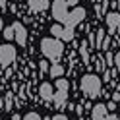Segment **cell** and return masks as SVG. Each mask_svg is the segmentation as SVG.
<instances>
[{
    "mask_svg": "<svg viewBox=\"0 0 120 120\" xmlns=\"http://www.w3.org/2000/svg\"><path fill=\"white\" fill-rule=\"evenodd\" d=\"M41 50L47 60H50L52 64L58 62L64 54V45L60 39H54V37H47V39L41 41Z\"/></svg>",
    "mask_w": 120,
    "mask_h": 120,
    "instance_id": "6da1fadb",
    "label": "cell"
},
{
    "mask_svg": "<svg viewBox=\"0 0 120 120\" xmlns=\"http://www.w3.org/2000/svg\"><path fill=\"white\" fill-rule=\"evenodd\" d=\"M79 87H81V91H83L89 99L101 97V91H103L101 79H99V76H95V74H87V76H83L81 81H79Z\"/></svg>",
    "mask_w": 120,
    "mask_h": 120,
    "instance_id": "7a4b0ae2",
    "label": "cell"
},
{
    "mask_svg": "<svg viewBox=\"0 0 120 120\" xmlns=\"http://www.w3.org/2000/svg\"><path fill=\"white\" fill-rule=\"evenodd\" d=\"M78 6V0H54L52 2V18H54L58 23L64 25L68 14L72 12L70 8H76Z\"/></svg>",
    "mask_w": 120,
    "mask_h": 120,
    "instance_id": "3957f363",
    "label": "cell"
},
{
    "mask_svg": "<svg viewBox=\"0 0 120 120\" xmlns=\"http://www.w3.org/2000/svg\"><path fill=\"white\" fill-rule=\"evenodd\" d=\"M68 87H70L68 79H62V78L56 79V91H54V95H52V103H54V107L58 110L64 107L66 101H68Z\"/></svg>",
    "mask_w": 120,
    "mask_h": 120,
    "instance_id": "277c9868",
    "label": "cell"
},
{
    "mask_svg": "<svg viewBox=\"0 0 120 120\" xmlns=\"http://www.w3.org/2000/svg\"><path fill=\"white\" fill-rule=\"evenodd\" d=\"M50 33H52L54 39L66 41V43L74 41V29H72V27H64L62 23H54V25L50 27Z\"/></svg>",
    "mask_w": 120,
    "mask_h": 120,
    "instance_id": "5b68a950",
    "label": "cell"
},
{
    "mask_svg": "<svg viewBox=\"0 0 120 120\" xmlns=\"http://www.w3.org/2000/svg\"><path fill=\"white\" fill-rule=\"evenodd\" d=\"M16 60V49L12 45H0V66L8 68L10 64H14Z\"/></svg>",
    "mask_w": 120,
    "mask_h": 120,
    "instance_id": "8992f818",
    "label": "cell"
},
{
    "mask_svg": "<svg viewBox=\"0 0 120 120\" xmlns=\"http://www.w3.org/2000/svg\"><path fill=\"white\" fill-rule=\"evenodd\" d=\"M105 19H107V31H109V35H114L118 31V27H120V12H109Z\"/></svg>",
    "mask_w": 120,
    "mask_h": 120,
    "instance_id": "52a82bcc",
    "label": "cell"
},
{
    "mask_svg": "<svg viewBox=\"0 0 120 120\" xmlns=\"http://www.w3.org/2000/svg\"><path fill=\"white\" fill-rule=\"evenodd\" d=\"M12 27H14V39L18 41V45L25 47V45H27V29L21 25L19 21H16V23H14Z\"/></svg>",
    "mask_w": 120,
    "mask_h": 120,
    "instance_id": "ba28073f",
    "label": "cell"
},
{
    "mask_svg": "<svg viewBox=\"0 0 120 120\" xmlns=\"http://www.w3.org/2000/svg\"><path fill=\"white\" fill-rule=\"evenodd\" d=\"M29 2V8H31V12L33 14H39V12H45L49 8V0H27Z\"/></svg>",
    "mask_w": 120,
    "mask_h": 120,
    "instance_id": "9c48e42d",
    "label": "cell"
},
{
    "mask_svg": "<svg viewBox=\"0 0 120 120\" xmlns=\"http://www.w3.org/2000/svg\"><path fill=\"white\" fill-rule=\"evenodd\" d=\"M107 114H109V110L105 105H95L91 110V120H107Z\"/></svg>",
    "mask_w": 120,
    "mask_h": 120,
    "instance_id": "30bf717a",
    "label": "cell"
},
{
    "mask_svg": "<svg viewBox=\"0 0 120 120\" xmlns=\"http://www.w3.org/2000/svg\"><path fill=\"white\" fill-rule=\"evenodd\" d=\"M39 95L43 101H52V95H54V91H52V85L50 83H43L41 89H39Z\"/></svg>",
    "mask_w": 120,
    "mask_h": 120,
    "instance_id": "8fae6325",
    "label": "cell"
},
{
    "mask_svg": "<svg viewBox=\"0 0 120 120\" xmlns=\"http://www.w3.org/2000/svg\"><path fill=\"white\" fill-rule=\"evenodd\" d=\"M79 54H81V58H83V66H89L91 64V56H89V45H87V41H83L79 45Z\"/></svg>",
    "mask_w": 120,
    "mask_h": 120,
    "instance_id": "7c38bea8",
    "label": "cell"
},
{
    "mask_svg": "<svg viewBox=\"0 0 120 120\" xmlns=\"http://www.w3.org/2000/svg\"><path fill=\"white\" fill-rule=\"evenodd\" d=\"M49 74H50V78H62V76H64V66L58 64V62H54V64L49 68Z\"/></svg>",
    "mask_w": 120,
    "mask_h": 120,
    "instance_id": "4fadbf2b",
    "label": "cell"
},
{
    "mask_svg": "<svg viewBox=\"0 0 120 120\" xmlns=\"http://www.w3.org/2000/svg\"><path fill=\"white\" fill-rule=\"evenodd\" d=\"M103 39H105V29H99V31H95V50H101Z\"/></svg>",
    "mask_w": 120,
    "mask_h": 120,
    "instance_id": "5bb4252c",
    "label": "cell"
},
{
    "mask_svg": "<svg viewBox=\"0 0 120 120\" xmlns=\"http://www.w3.org/2000/svg\"><path fill=\"white\" fill-rule=\"evenodd\" d=\"M95 68H97V72H99V74H103L105 70H107V66H105V58H103L101 54L95 58Z\"/></svg>",
    "mask_w": 120,
    "mask_h": 120,
    "instance_id": "9a60e30c",
    "label": "cell"
},
{
    "mask_svg": "<svg viewBox=\"0 0 120 120\" xmlns=\"http://www.w3.org/2000/svg\"><path fill=\"white\" fill-rule=\"evenodd\" d=\"M103 58H105V66H107V68H112V66H114V54H112L110 50H107V54Z\"/></svg>",
    "mask_w": 120,
    "mask_h": 120,
    "instance_id": "2e32d148",
    "label": "cell"
},
{
    "mask_svg": "<svg viewBox=\"0 0 120 120\" xmlns=\"http://www.w3.org/2000/svg\"><path fill=\"white\" fill-rule=\"evenodd\" d=\"M2 35H4V39H6V41H12V39H14V27H12V25H10V27H6L4 31H2Z\"/></svg>",
    "mask_w": 120,
    "mask_h": 120,
    "instance_id": "e0dca14e",
    "label": "cell"
},
{
    "mask_svg": "<svg viewBox=\"0 0 120 120\" xmlns=\"http://www.w3.org/2000/svg\"><path fill=\"white\" fill-rule=\"evenodd\" d=\"M49 68H50V66H49V60H41V62H39V70H41V74H47Z\"/></svg>",
    "mask_w": 120,
    "mask_h": 120,
    "instance_id": "ac0fdd59",
    "label": "cell"
},
{
    "mask_svg": "<svg viewBox=\"0 0 120 120\" xmlns=\"http://www.w3.org/2000/svg\"><path fill=\"white\" fill-rule=\"evenodd\" d=\"M112 47V43H110V37H107V35H105V39H103V45H101V49L103 50H109Z\"/></svg>",
    "mask_w": 120,
    "mask_h": 120,
    "instance_id": "d6986e66",
    "label": "cell"
},
{
    "mask_svg": "<svg viewBox=\"0 0 120 120\" xmlns=\"http://www.w3.org/2000/svg\"><path fill=\"white\" fill-rule=\"evenodd\" d=\"M23 120H43V118L37 114V112H27V114L23 116Z\"/></svg>",
    "mask_w": 120,
    "mask_h": 120,
    "instance_id": "ffe728a7",
    "label": "cell"
},
{
    "mask_svg": "<svg viewBox=\"0 0 120 120\" xmlns=\"http://www.w3.org/2000/svg\"><path fill=\"white\" fill-rule=\"evenodd\" d=\"M114 64H116V72H120V50L114 54Z\"/></svg>",
    "mask_w": 120,
    "mask_h": 120,
    "instance_id": "44dd1931",
    "label": "cell"
},
{
    "mask_svg": "<svg viewBox=\"0 0 120 120\" xmlns=\"http://www.w3.org/2000/svg\"><path fill=\"white\" fill-rule=\"evenodd\" d=\"M50 120H68V116L66 114H56V116H52Z\"/></svg>",
    "mask_w": 120,
    "mask_h": 120,
    "instance_id": "7402d4cb",
    "label": "cell"
},
{
    "mask_svg": "<svg viewBox=\"0 0 120 120\" xmlns=\"http://www.w3.org/2000/svg\"><path fill=\"white\" fill-rule=\"evenodd\" d=\"M105 107H107V110H114V109H116V103H114V101H112V103H107Z\"/></svg>",
    "mask_w": 120,
    "mask_h": 120,
    "instance_id": "603a6c76",
    "label": "cell"
},
{
    "mask_svg": "<svg viewBox=\"0 0 120 120\" xmlns=\"http://www.w3.org/2000/svg\"><path fill=\"white\" fill-rule=\"evenodd\" d=\"M112 101L118 103V101H120V93H114V95H112Z\"/></svg>",
    "mask_w": 120,
    "mask_h": 120,
    "instance_id": "cb8c5ba5",
    "label": "cell"
},
{
    "mask_svg": "<svg viewBox=\"0 0 120 120\" xmlns=\"http://www.w3.org/2000/svg\"><path fill=\"white\" fill-rule=\"evenodd\" d=\"M6 4H8L6 0H0V10H6Z\"/></svg>",
    "mask_w": 120,
    "mask_h": 120,
    "instance_id": "d4e9b609",
    "label": "cell"
},
{
    "mask_svg": "<svg viewBox=\"0 0 120 120\" xmlns=\"http://www.w3.org/2000/svg\"><path fill=\"white\" fill-rule=\"evenodd\" d=\"M2 27H4V23H2V18H0V31H2Z\"/></svg>",
    "mask_w": 120,
    "mask_h": 120,
    "instance_id": "484cf974",
    "label": "cell"
},
{
    "mask_svg": "<svg viewBox=\"0 0 120 120\" xmlns=\"http://www.w3.org/2000/svg\"><path fill=\"white\" fill-rule=\"evenodd\" d=\"M43 120H50V116H47V118H43Z\"/></svg>",
    "mask_w": 120,
    "mask_h": 120,
    "instance_id": "4316f807",
    "label": "cell"
},
{
    "mask_svg": "<svg viewBox=\"0 0 120 120\" xmlns=\"http://www.w3.org/2000/svg\"><path fill=\"white\" fill-rule=\"evenodd\" d=\"M118 120H120V114H118Z\"/></svg>",
    "mask_w": 120,
    "mask_h": 120,
    "instance_id": "83f0119b",
    "label": "cell"
}]
</instances>
